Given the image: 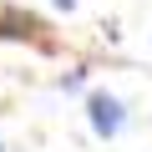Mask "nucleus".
Returning a JSON list of instances; mask_svg holds the SVG:
<instances>
[{
    "label": "nucleus",
    "mask_w": 152,
    "mask_h": 152,
    "mask_svg": "<svg viewBox=\"0 0 152 152\" xmlns=\"http://www.w3.org/2000/svg\"><path fill=\"white\" fill-rule=\"evenodd\" d=\"M86 122H91V132L96 137H117L122 127H127V102L122 96H112V91H91L86 96Z\"/></svg>",
    "instance_id": "f257e3e1"
},
{
    "label": "nucleus",
    "mask_w": 152,
    "mask_h": 152,
    "mask_svg": "<svg viewBox=\"0 0 152 152\" xmlns=\"http://www.w3.org/2000/svg\"><path fill=\"white\" fill-rule=\"evenodd\" d=\"M36 31H41L36 15H26V10H0V36H10V41H31Z\"/></svg>",
    "instance_id": "f03ea898"
},
{
    "label": "nucleus",
    "mask_w": 152,
    "mask_h": 152,
    "mask_svg": "<svg viewBox=\"0 0 152 152\" xmlns=\"http://www.w3.org/2000/svg\"><path fill=\"white\" fill-rule=\"evenodd\" d=\"M81 86H86V71H66L61 76V91H81Z\"/></svg>",
    "instance_id": "7ed1b4c3"
},
{
    "label": "nucleus",
    "mask_w": 152,
    "mask_h": 152,
    "mask_svg": "<svg viewBox=\"0 0 152 152\" xmlns=\"http://www.w3.org/2000/svg\"><path fill=\"white\" fill-rule=\"evenodd\" d=\"M51 5H56V10H76V0H51Z\"/></svg>",
    "instance_id": "20e7f679"
},
{
    "label": "nucleus",
    "mask_w": 152,
    "mask_h": 152,
    "mask_svg": "<svg viewBox=\"0 0 152 152\" xmlns=\"http://www.w3.org/2000/svg\"><path fill=\"white\" fill-rule=\"evenodd\" d=\"M0 152H5V142H0Z\"/></svg>",
    "instance_id": "39448f33"
}]
</instances>
